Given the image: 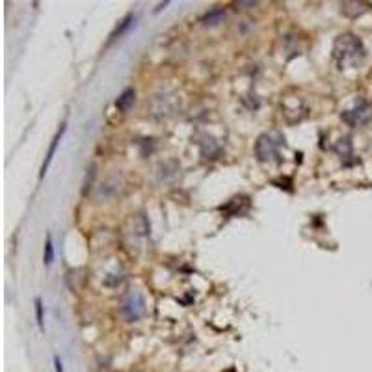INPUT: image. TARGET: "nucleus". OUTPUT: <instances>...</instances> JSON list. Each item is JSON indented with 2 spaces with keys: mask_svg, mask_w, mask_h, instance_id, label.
<instances>
[{
  "mask_svg": "<svg viewBox=\"0 0 372 372\" xmlns=\"http://www.w3.org/2000/svg\"><path fill=\"white\" fill-rule=\"evenodd\" d=\"M333 60L339 69L358 67L365 60L363 41L354 34H341L333 43Z\"/></svg>",
  "mask_w": 372,
  "mask_h": 372,
  "instance_id": "f257e3e1",
  "label": "nucleus"
},
{
  "mask_svg": "<svg viewBox=\"0 0 372 372\" xmlns=\"http://www.w3.org/2000/svg\"><path fill=\"white\" fill-rule=\"evenodd\" d=\"M285 145L283 134L277 130H270L259 136L255 143V155L260 162H279V149Z\"/></svg>",
  "mask_w": 372,
  "mask_h": 372,
  "instance_id": "f03ea898",
  "label": "nucleus"
},
{
  "mask_svg": "<svg viewBox=\"0 0 372 372\" xmlns=\"http://www.w3.org/2000/svg\"><path fill=\"white\" fill-rule=\"evenodd\" d=\"M143 313H145V300H143V296L140 292H136V290L128 292L125 296L123 303H121L120 315L125 318L126 322H136V320H140L141 316H143Z\"/></svg>",
  "mask_w": 372,
  "mask_h": 372,
  "instance_id": "7ed1b4c3",
  "label": "nucleus"
},
{
  "mask_svg": "<svg viewBox=\"0 0 372 372\" xmlns=\"http://www.w3.org/2000/svg\"><path fill=\"white\" fill-rule=\"evenodd\" d=\"M344 123H348L350 126H361V125H367L369 121L372 120V105L371 103H365L361 101L358 105L350 108V110H344L341 114Z\"/></svg>",
  "mask_w": 372,
  "mask_h": 372,
  "instance_id": "20e7f679",
  "label": "nucleus"
},
{
  "mask_svg": "<svg viewBox=\"0 0 372 372\" xmlns=\"http://www.w3.org/2000/svg\"><path fill=\"white\" fill-rule=\"evenodd\" d=\"M63 132H65V125H62V126H60V130H58V132H56V136H54V140H52V143H50L49 153H47V156H45V160H43L41 173H39V177H45V173H47V169H49L50 162H52V158H54V153H56L58 143H60V140H62Z\"/></svg>",
  "mask_w": 372,
  "mask_h": 372,
  "instance_id": "39448f33",
  "label": "nucleus"
},
{
  "mask_svg": "<svg viewBox=\"0 0 372 372\" xmlns=\"http://www.w3.org/2000/svg\"><path fill=\"white\" fill-rule=\"evenodd\" d=\"M134 101H136V93H134V90H125V92L118 97V101H116V108H118L120 112L125 114L134 106Z\"/></svg>",
  "mask_w": 372,
  "mask_h": 372,
  "instance_id": "423d86ee",
  "label": "nucleus"
},
{
  "mask_svg": "<svg viewBox=\"0 0 372 372\" xmlns=\"http://www.w3.org/2000/svg\"><path fill=\"white\" fill-rule=\"evenodd\" d=\"M225 19V11L224 9H220V7H214V9H211L209 13L203 17V22L205 24H209V26H214V24H220V22Z\"/></svg>",
  "mask_w": 372,
  "mask_h": 372,
  "instance_id": "0eeeda50",
  "label": "nucleus"
},
{
  "mask_svg": "<svg viewBox=\"0 0 372 372\" xmlns=\"http://www.w3.org/2000/svg\"><path fill=\"white\" fill-rule=\"evenodd\" d=\"M132 19H134V15L130 13V15H126L125 19H123V21H121L120 24H118V28L114 30L112 35H110V41H108V45H110V43H114L116 39H118V37H121V35L125 34V30L128 28V26H130V22H132Z\"/></svg>",
  "mask_w": 372,
  "mask_h": 372,
  "instance_id": "6e6552de",
  "label": "nucleus"
},
{
  "mask_svg": "<svg viewBox=\"0 0 372 372\" xmlns=\"http://www.w3.org/2000/svg\"><path fill=\"white\" fill-rule=\"evenodd\" d=\"M52 260H54V246H52V239H50V235H47L45 253H43V262H45L47 266H50V264H52Z\"/></svg>",
  "mask_w": 372,
  "mask_h": 372,
  "instance_id": "1a4fd4ad",
  "label": "nucleus"
},
{
  "mask_svg": "<svg viewBox=\"0 0 372 372\" xmlns=\"http://www.w3.org/2000/svg\"><path fill=\"white\" fill-rule=\"evenodd\" d=\"M35 318H37V326L39 330H45V324H43V305H41V300L35 298Z\"/></svg>",
  "mask_w": 372,
  "mask_h": 372,
  "instance_id": "9d476101",
  "label": "nucleus"
},
{
  "mask_svg": "<svg viewBox=\"0 0 372 372\" xmlns=\"http://www.w3.org/2000/svg\"><path fill=\"white\" fill-rule=\"evenodd\" d=\"M54 363H56V372H63V367H62V361L58 358H54Z\"/></svg>",
  "mask_w": 372,
  "mask_h": 372,
  "instance_id": "9b49d317",
  "label": "nucleus"
}]
</instances>
